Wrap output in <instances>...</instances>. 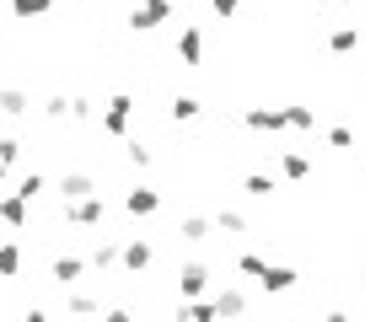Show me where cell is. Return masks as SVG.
I'll return each instance as SVG.
<instances>
[{
  "mask_svg": "<svg viewBox=\"0 0 365 322\" xmlns=\"http://www.w3.org/2000/svg\"><path fill=\"white\" fill-rule=\"evenodd\" d=\"M237 269H242L247 279H258L269 296H285V290H296V269L269 264V258H258V253H237Z\"/></svg>",
  "mask_w": 365,
  "mask_h": 322,
  "instance_id": "6da1fadb",
  "label": "cell"
},
{
  "mask_svg": "<svg viewBox=\"0 0 365 322\" xmlns=\"http://www.w3.org/2000/svg\"><path fill=\"white\" fill-rule=\"evenodd\" d=\"M97 124H103V135L124 140V135H129V124H135V97H129V92L108 97V103H103V118H97Z\"/></svg>",
  "mask_w": 365,
  "mask_h": 322,
  "instance_id": "7a4b0ae2",
  "label": "cell"
},
{
  "mask_svg": "<svg viewBox=\"0 0 365 322\" xmlns=\"http://www.w3.org/2000/svg\"><path fill=\"white\" fill-rule=\"evenodd\" d=\"M65 220H70V226H103V220H108V204H103V194H81V199H65Z\"/></svg>",
  "mask_w": 365,
  "mask_h": 322,
  "instance_id": "3957f363",
  "label": "cell"
},
{
  "mask_svg": "<svg viewBox=\"0 0 365 322\" xmlns=\"http://www.w3.org/2000/svg\"><path fill=\"white\" fill-rule=\"evenodd\" d=\"M172 48H178V59L188 70H199V65H205V27H199V22H182V33H178V43H172Z\"/></svg>",
  "mask_w": 365,
  "mask_h": 322,
  "instance_id": "277c9868",
  "label": "cell"
},
{
  "mask_svg": "<svg viewBox=\"0 0 365 322\" xmlns=\"http://www.w3.org/2000/svg\"><path fill=\"white\" fill-rule=\"evenodd\" d=\"M161 22H172V0H140L135 11H129V27H135V33H150V27H161Z\"/></svg>",
  "mask_w": 365,
  "mask_h": 322,
  "instance_id": "5b68a950",
  "label": "cell"
},
{
  "mask_svg": "<svg viewBox=\"0 0 365 322\" xmlns=\"http://www.w3.org/2000/svg\"><path fill=\"white\" fill-rule=\"evenodd\" d=\"M156 209H161V194H156V188L135 183V188L124 194V215H129V220H150Z\"/></svg>",
  "mask_w": 365,
  "mask_h": 322,
  "instance_id": "8992f818",
  "label": "cell"
},
{
  "mask_svg": "<svg viewBox=\"0 0 365 322\" xmlns=\"http://www.w3.org/2000/svg\"><path fill=\"white\" fill-rule=\"evenodd\" d=\"M242 124H247L252 135H279V129H290V124H285V108H247V113H242Z\"/></svg>",
  "mask_w": 365,
  "mask_h": 322,
  "instance_id": "52a82bcc",
  "label": "cell"
},
{
  "mask_svg": "<svg viewBox=\"0 0 365 322\" xmlns=\"http://www.w3.org/2000/svg\"><path fill=\"white\" fill-rule=\"evenodd\" d=\"M54 194H59V204H65V199H81V194H97V177L91 172H65L54 183Z\"/></svg>",
  "mask_w": 365,
  "mask_h": 322,
  "instance_id": "ba28073f",
  "label": "cell"
},
{
  "mask_svg": "<svg viewBox=\"0 0 365 322\" xmlns=\"http://www.w3.org/2000/svg\"><path fill=\"white\" fill-rule=\"evenodd\" d=\"M86 258H54V264H48V279H54V285H81V274H86Z\"/></svg>",
  "mask_w": 365,
  "mask_h": 322,
  "instance_id": "9c48e42d",
  "label": "cell"
},
{
  "mask_svg": "<svg viewBox=\"0 0 365 322\" xmlns=\"http://www.w3.org/2000/svg\"><path fill=\"white\" fill-rule=\"evenodd\" d=\"M178 290H182V296H205V290H210V269L205 264H182L178 269Z\"/></svg>",
  "mask_w": 365,
  "mask_h": 322,
  "instance_id": "30bf717a",
  "label": "cell"
},
{
  "mask_svg": "<svg viewBox=\"0 0 365 322\" xmlns=\"http://www.w3.org/2000/svg\"><path fill=\"white\" fill-rule=\"evenodd\" d=\"M150 258H156V253H150V242H145V237H135V242H124L118 264H124L129 274H140V269H150Z\"/></svg>",
  "mask_w": 365,
  "mask_h": 322,
  "instance_id": "8fae6325",
  "label": "cell"
},
{
  "mask_svg": "<svg viewBox=\"0 0 365 322\" xmlns=\"http://www.w3.org/2000/svg\"><path fill=\"white\" fill-rule=\"evenodd\" d=\"M210 231H215L210 215H182L178 220V242H210Z\"/></svg>",
  "mask_w": 365,
  "mask_h": 322,
  "instance_id": "7c38bea8",
  "label": "cell"
},
{
  "mask_svg": "<svg viewBox=\"0 0 365 322\" xmlns=\"http://www.w3.org/2000/svg\"><path fill=\"white\" fill-rule=\"evenodd\" d=\"M279 172H285L290 183H307L312 177V156L307 150H285V156H279Z\"/></svg>",
  "mask_w": 365,
  "mask_h": 322,
  "instance_id": "4fadbf2b",
  "label": "cell"
},
{
  "mask_svg": "<svg viewBox=\"0 0 365 322\" xmlns=\"http://www.w3.org/2000/svg\"><path fill=\"white\" fill-rule=\"evenodd\" d=\"M27 209H33V204H27V199L22 194H0V220H6V226H27Z\"/></svg>",
  "mask_w": 365,
  "mask_h": 322,
  "instance_id": "5bb4252c",
  "label": "cell"
},
{
  "mask_svg": "<svg viewBox=\"0 0 365 322\" xmlns=\"http://www.w3.org/2000/svg\"><path fill=\"white\" fill-rule=\"evenodd\" d=\"M328 48H333V54H354V48H360V27H354V22H339V27L328 33Z\"/></svg>",
  "mask_w": 365,
  "mask_h": 322,
  "instance_id": "9a60e30c",
  "label": "cell"
},
{
  "mask_svg": "<svg viewBox=\"0 0 365 322\" xmlns=\"http://www.w3.org/2000/svg\"><path fill=\"white\" fill-rule=\"evenodd\" d=\"M118 253H124V242L103 237V242H97V247L86 253V264H91V269H113V264H118Z\"/></svg>",
  "mask_w": 365,
  "mask_h": 322,
  "instance_id": "2e32d148",
  "label": "cell"
},
{
  "mask_svg": "<svg viewBox=\"0 0 365 322\" xmlns=\"http://www.w3.org/2000/svg\"><path fill=\"white\" fill-rule=\"evenodd\" d=\"M167 113H172V124H194V118L205 113V103H199V97H172Z\"/></svg>",
  "mask_w": 365,
  "mask_h": 322,
  "instance_id": "e0dca14e",
  "label": "cell"
},
{
  "mask_svg": "<svg viewBox=\"0 0 365 322\" xmlns=\"http://www.w3.org/2000/svg\"><path fill=\"white\" fill-rule=\"evenodd\" d=\"M54 11V0H11V16L16 22H38V16Z\"/></svg>",
  "mask_w": 365,
  "mask_h": 322,
  "instance_id": "ac0fdd59",
  "label": "cell"
},
{
  "mask_svg": "<svg viewBox=\"0 0 365 322\" xmlns=\"http://www.w3.org/2000/svg\"><path fill=\"white\" fill-rule=\"evenodd\" d=\"M16 274H22V247L0 242V279H16Z\"/></svg>",
  "mask_w": 365,
  "mask_h": 322,
  "instance_id": "d6986e66",
  "label": "cell"
},
{
  "mask_svg": "<svg viewBox=\"0 0 365 322\" xmlns=\"http://www.w3.org/2000/svg\"><path fill=\"white\" fill-rule=\"evenodd\" d=\"M0 113H6V118H22V113H27V92L6 86V92H0Z\"/></svg>",
  "mask_w": 365,
  "mask_h": 322,
  "instance_id": "ffe728a7",
  "label": "cell"
},
{
  "mask_svg": "<svg viewBox=\"0 0 365 322\" xmlns=\"http://www.w3.org/2000/svg\"><path fill=\"white\" fill-rule=\"evenodd\" d=\"M43 188H48V177H43V172H27L22 183H16V194H22L27 204H33V199H43Z\"/></svg>",
  "mask_w": 365,
  "mask_h": 322,
  "instance_id": "44dd1931",
  "label": "cell"
},
{
  "mask_svg": "<svg viewBox=\"0 0 365 322\" xmlns=\"http://www.w3.org/2000/svg\"><path fill=\"white\" fill-rule=\"evenodd\" d=\"M70 118L76 124H97V103L91 97H70Z\"/></svg>",
  "mask_w": 365,
  "mask_h": 322,
  "instance_id": "7402d4cb",
  "label": "cell"
},
{
  "mask_svg": "<svg viewBox=\"0 0 365 322\" xmlns=\"http://www.w3.org/2000/svg\"><path fill=\"white\" fill-rule=\"evenodd\" d=\"M215 226H220V231H231V237H242V231H247V215H242V209H220Z\"/></svg>",
  "mask_w": 365,
  "mask_h": 322,
  "instance_id": "603a6c76",
  "label": "cell"
},
{
  "mask_svg": "<svg viewBox=\"0 0 365 322\" xmlns=\"http://www.w3.org/2000/svg\"><path fill=\"white\" fill-rule=\"evenodd\" d=\"M215 311H220V317H226V311H247V296H242V290H220Z\"/></svg>",
  "mask_w": 365,
  "mask_h": 322,
  "instance_id": "cb8c5ba5",
  "label": "cell"
},
{
  "mask_svg": "<svg viewBox=\"0 0 365 322\" xmlns=\"http://www.w3.org/2000/svg\"><path fill=\"white\" fill-rule=\"evenodd\" d=\"M242 188H247V194H258V199H269L279 183H274V177H263V172H247V177H242Z\"/></svg>",
  "mask_w": 365,
  "mask_h": 322,
  "instance_id": "d4e9b609",
  "label": "cell"
},
{
  "mask_svg": "<svg viewBox=\"0 0 365 322\" xmlns=\"http://www.w3.org/2000/svg\"><path fill=\"white\" fill-rule=\"evenodd\" d=\"M22 161V140L16 135H0V167H16Z\"/></svg>",
  "mask_w": 365,
  "mask_h": 322,
  "instance_id": "484cf974",
  "label": "cell"
},
{
  "mask_svg": "<svg viewBox=\"0 0 365 322\" xmlns=\"http://www.w3.org/2000/svg\"><path fill=\"white\" fill-rule=\"evenodd\" d=\"M285 124H290V129H301V135H307V129L317 124V113H312V108H285Z\"/></svg>",
  "mask_w": 365,
  "mask_h": 322,
  "instance_id": "4316f807",
  "label": "cell"
},
{
  "mask_svg": "<svg viewBox=\"0 0 365 322\" xmlns=\"http://www.w3.org/2000/svg\"><path fill=\"white\" fill-rule=\"evenodd\" d=\"M124 161L135 167V172H145V167H150V150L140 145V140H129V145H124Z\"/></svg>",
  "mask_w": 365,
  "mask_h": 322,
  "instance_id": "83f0119b",
  "label": "cell"
},
{
  "mask_svg": "<svg viewBox=\"0 0 365 322\" xmlns=\"http://www.w3.org/2000/svg\"><path fill=\"white\" fill-rule=\"evenodd\" d=\"M328 145H333V150H349V145H354V129H349V124L328 129Z\"/></svg>",
  "mask_w": 365,
  "mask_h": 322,
  "instance_id": "f1b7e54d",
  "label": "cell"
},
{
  "mask_svg": "<svg viewBox=\"0 0 365 322\" xmlns=\"http://www.w3.org/2000/svg\"><path fill=\"white\" fill-rule=\"evenodd\" d=\"M43 113L54 118V124H59V118H70V97H59V92H54V97L43 103Z\"/></svg>",
  "mask_w": 365,
  "mask_h": 322,
  "instance_id": "f546056e",
  "label": "cell"
},
{
  "mask_svg": "<svg viewBox=\"0 0 365 322\" xmlns=\"http://www.w3.org/2000/svg\"><path fill=\"white\" fill-rule=\"evenodd\" d=\"M70 311H81V317H91V311H103V301H97V296H70Z\"/></svg>",
  "mask_w": 365,
  "mask_h": 322,
  "instance_id": "4dcf8cb0",
  "label": "cell"
},
{
  "mask_svg": "<svg viewBox=\"0 0 365 322\" xmlns=\"http://www.w3.org/2000/svg\"><path fill=\"white\" fill-rule=\"evenodd\" d=\"M210 11H215V16H220V22H231V16H237V11H242V0H210Z\"/></svg>",
  "mask_w": 365,
  "mask_h": 322,
  "instance_id": "1f68e13d",
  "label": "cell"
},
{
  "mask_svg": "<svg viewBox=\"0 0 365 322\" xmlns=\"http://www.w3.org/2000/svg\"><path fill=\"white\" fill-rule=\"evenodd\" d=\"M6 177H11V167H0V188H6Z\"/></svg>",
  "mask_w": 365,
  "mask_h": 322,
  "instance_id": "d6a6232c",
  "label": "cell"
},
{
  "mask_svg": "<svg viewBox=\"0 0 365 322\" xmlns=\"http://www.w3.org/2000/svg\"><path fill=\"white\" fill-rule=\"evenodd\" d=\"M339 6H349V0H339Z\"/></svg>",
  "mask_w": 365,
  "mask_h": 322,
  "instance_id": "836d02e7",
  "label": "cell"
}]
</instances>
